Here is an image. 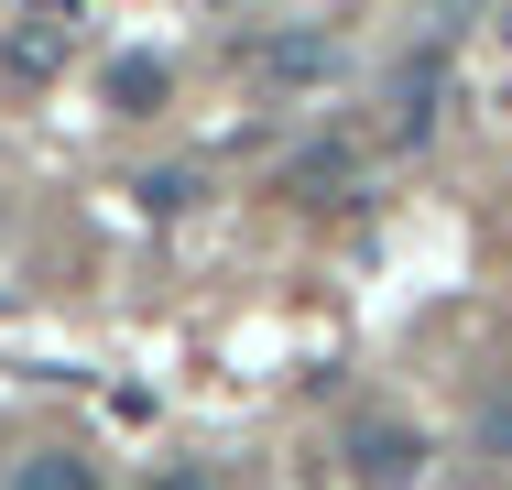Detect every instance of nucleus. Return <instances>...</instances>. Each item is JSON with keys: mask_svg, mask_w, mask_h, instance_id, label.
Wrapping results in <instances>:
<instances>
[{"mask_svg": "<svg viewBox=\"0 0 512 490\" xmlns=\"http://www.w3.org/2000/svg\"><path fill=\"white\" fill-rule=\"evenodd\" d=\"M153 490H218L207 469H153Z\"/></svg>", "mask_w": 512, "mask_h": 490, "instance_id": "8", "label": "nucleus"}, {"mask_svg": "<svg viewBox=\"0 0 512 490\" xmlns=\"http://www.w3.org/2000/svg\"><path fill=\"white\" fill-rule=\"evenodd\" d=\"M0 11H11V0H0Z\"/></svg>", "mask_w": 512, "mask_h": 490, "instance_id": "11", "label": "nucleus"}, {"mask_svg": "<svg viewBox=\"0 0 512 490\" xmlns=\"http://www.w3.org/2000/svg\"><path fill=\"white\" fill-rule=\"evenodd\" d=\"M88 44V0H11L0 11V77L11 88H55Z\"/></svg>", "mask_w": 512, "mask_h": 490, "instance_id": "1", "label": "nucleus"}, {"mask_svg": "<svg viewBox=\"0 0 512 490\" xmlns=\"http://www.w3.org/2000/svg\"><path fill=\"white\" fill-rule=\"evenodd\" d=\"M251 77H262V88H327V77H338V33H327V22L262 33V44H251Z\"/></svg>", "mask_w": 512, "mask_h": 490, "instance_id": "3", "label": "nucleus"}, {"mask_svg": "<svg viewBox=\"0 0 512 490\" xmlns=\"http://www.w3.org/2000/svg\"><path fill=\"white\" fill-rule=\"evenodd\" d=\"M502 44H512V0H502Z\"/></svg>", "mask_w": 512, "mask_h": 490, "instance_id": "10", "label": "nucleus"}, {"mask_svg": "<svg viewBox=\"0 0 512 490\" xmlns=\"http://www.w3.org/2000/svg\"><path fill=\"white\" fill-rule=\"evenodd\" d=\"M338 469H349V490H414V469H425V436H414L404 414H349Z\"/></svg>", "mask_w": 512, "mask_h": 490, "instance_id": "2", "label": "nucleus"}, {"mask_svg": "<svg viewBox=\"0 0 512 490\" xmlns=\"http://www.w3.org/2000/svg\"><path fill=\"white\" fill-rule=\"evenodd\" d=\"M447 98V55H414L404 88H393V131H425V109Z\"/></svg>", "mask_w": 512, "mask_h": 490, "instance_id": "5", "label": "nucleus"}, {"mask_svg": "<svg viewBox=\"0 0 512 490\" xmlns=\"http://www.w3.org/2000/svg\"><path fill=\"white\" fill-rule=\"evenodd\" d=\"M109 98H120L131 120H142V109H164V66H153V55H120V66H109Z\"/></svg>", "mask_w": 512, "mask_h": 490, "instance_id": "6", "label": "nucleus"}, {"mask_svg": "<svg viewBox=\"0 0 512 490\" xmlns=\"http://www.w3.org/2000/svg\"><path fill=\"white\" fill-rule=\"evenodd\" d=\"M186 196H197V175H142V207H164V218H175Z\"/></svg>", "mask_w": 512, "mask_h": 490, "instance_id": "7", "label": "nucleus"}, {"mask_svg": "<svg viewBox=\"0 0 512 490\" xmlns=\"http://www.w3.org/2000/svg\"><path fill=\"white\" fill-rule=\"evenodd\" d=\"M425 11H469V0H425Z\"/></svg>", "mask_w": 512, "mask_h": 490, "instance_id": "9", "label": "nucleus"}, {"mask_svg": "<svg viewBox=\"0 0 512 490\" xmlns=\"http://www.w3.org/2000/svg\"><path fill=\"white\" fill-rule=\"evenodd\" d=\"M11 490H99V469H88L77 447H33V458L11 469Z\"/></svg>", "mask_w": 512, "mask_h": 490, "instance_id": "4", "label": "nucleus"}]
</instances>
